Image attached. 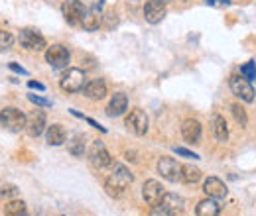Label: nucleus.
Masks as SVG:
<instances>
[{
  "label": "nucleus",
  "mask_w": 256,
  "mask_h": 216,
  "mask_svg": "<svg viewBox=\"0 0 256 216\" xmlns=\"http://www.w3.org/2000/svg\"><path fill=\"white\" fill-rule=\"evenodd\" d=\"M130 183H132V173L124 165H114V169L108 173V177L104 181V189L110 197H120L130 187Z\"/></svg>",
  "instance_id": "nucleus-1"
},
{
  "label": "nucleus",
  "mask_w": 256,
  "mask_h": 216,
  "mask_svg": "<svg viewBox=\"0 0 256 216\" xmlns=\"http://www.w3.org/2000/svg\"><path fill=\"white\" fill-rule=\"evenodd\" d=\"M26 120H28V116H24V112H20L18 108H12V106H8L0 112V126H4L10 132L26 130Z\"/></svg>",
  "instance_id": "nucleus-2"
},
{
  "label": "nucleus",
  "mask_w": 256,
  "mask_h": 216,
  "mask_svg": "<svg viewBox=\"0 0 256 216\" xmlns=\"http://www.w3.org/2000/svg\"><path fill=\"white\" fill-rule=\"evenodd\" d=\"M228 85H230V91L236 98L244 100V102H252L254 100V89L250 85V81L242 75H230L228 79Z\"/></svg>",
  "instance_id": "nucleus-3"
},
{
  "label": "nucleus",
  "mask_w": 256,
  "mask_h": 216,
  "mask_svg": "<svg viewBox=\"0 0 256 216\" xmlns=\"http://www.w3.org/2000/svg\"><path fill=\"white\" fill-rule=\"evenodd\" d=\"M126 128L132 132V134H136V136H144L146 132H148V116H146V112L144 110H140V108H132L130 112L126 114Z\"/></svg>",
  "instance_id": "nucleus-4"
},
{
  "label": "nucleus",
  "mask_w": 256,
  "mask_h": 216,
  "mask_svg": "<svg viewBox=\"0 0 256 216\" xmlns=\"http://www.w3.org/2000/svg\"><path fill=\"white\" fill-rule=\"evenodd\" d=\"M83 87H85V73H83V69H77V67L67 69V73L62 79V89L67 91V93H79V91H83Z\"/></svg>",
  "instance_id": "nucleus-5"
},
{
  "label": "nucleus",
  "mask_w": 256,
  "mask_h": 216,
  "mask_svg": "<svg viewBox=\"0 0 256 216\" xmlns=\"http://www.w3.org/2000/svg\"><path fill=\"white\" fill-rule=\"evenodd\" d=\"M182 169H184V165H180L174 157H160V161H158V173L172 183L182 181Z\"/></svg>",
  "instance_id": "nucleus-6"
},
{
  "label": "nucleus",
  "mask_w": 256,
  "mask_h": 216,
  "mask_svg": "<svg viewBox=\"0 0 256 216\" xmlns=\"http://www.w3.org/2000/svg\"><path fill=\"white\" fill-rule=\"evenodd\" d=\"M62 12H64V18L67 20V24L79 26L81 20H83V14H85V6L79 0H65L64 6H62Z\"/></svg>",
  "instance_id": "nucleus-7"
},
{
  "label": "nucleus",
  "mask_w": 256,
  "mask_h": 216,
  "mask_svg": "<svg viewBox=\"0 0 256 216\" xmlns=\"http://www.w3.org/2000/svg\"><path fill=\"white\" fill-rule=\"evenodd\" d=\"M164 195H166V189H164L160 181H156V179L146 181L144 187H142V197H144V201H146L148 205H152V207H154V205H160Z\"/></svg>",
  "instance_id": "nucleus-8"
},
{
  "label": "nucleus",
  "mask_w": 256,
  "mask_h": 216,
  "mask_svg": "<svg viewBox=\"0 0 256 216\" xmlns=\"http://www.w3.org/2000/svg\"><path fill=\"white\" fill-rule=\"evenodd\" d=\"M20 45L30 51H42V49H46V39L36 30H22L20 31Z\"/></svg>",
  "instance_id": "nucleus-9"
},
{
  "label": "nucleus",
  "mask_w": 256,
  "mask_h": 216,
  "mask_svg": "<svg viewBox=\"0 0 256 216\" xmlns=\"http://www.w3.org/2000/svg\"><path fill=\"white\" fill-rule=\"evenodd\" d=\"M46 61L50 63L54 69H64L69 63V51L64 45H52L46 49Z\"/></svg>",
  "instance_id": "nucleus-10"
},
{
  "label": "nucleus",
  "mask_w": 256,
  "mask_h": 216,
  "mask_svg": "<svg viewBox=\"0 0 256 216\" xmlns=\"http://www.w3.org/2000/svg\"><path fill=\"white\" fill-rule=\"evenodd\" d=\"M144 18L148 24H160L166 18V4L160 0H148L144 6Z\"/></svg>",
  "instance_id": "nucleus-11"
},
{
  "label": "nucleus",
  "mask_w": 256,
  "mask_h": 216,
  "mask_svg": "<svg viewBox=\"0 0 256 216\" xmlns=\"http://www.w3.org/2000/svg\"><path fill=\"white\" fill-rule=\"evenodd\" d=\"M89 159H91L93 167H96V169H104V167H108V165L112 163L110 154L106 152V148H104L100 142H95V144H93V148H91V152H89Z\"/></svg>",
  "instance_id": "nucleus-12"
},
{
  "label": "nucleus",
  "mask_w": 256,
  "mask_h": 216,
  "mask_svg": "<svg viewBox=\"0 0 256 216\" xmlns=\"http://www.w3.org/2000/svg\"><path fill=\"white\" fill-rule=\"evenodd\" d=\"M44 130H46V114H44V110H34L32 114H28V120H26L28 136L38 138V136L44 134Z\"/></svg>",
  "instance_id": "nucleus-13"
},
{
  "label": "nucleus",
  "mask_w": 256,
  "mask_h": 216,
  "mask_svg": "<svg viewBox=\"0 0 256 216\" xmlns=\"http://www.w3.org/2000/svg\"><path fill=\"white\" fill-rule=\"evenodd\" d=\"M83 93L91 100H102L106 96V83L102 79H91V81L85 83Z\"/></svg>",
  "instance_id": "nucleus-14"
},
{
  "label": "nucleus",
  "mask_w": 256,
  "mask_h": 216,
  "mask_svg": "<svg viewBox=\"0 0 256 216\" xmlns=\"http://www.w3.org/2000/svg\"><path fill=\"white\" fill-rule=\"evenodd\" d=\"M203 191H205V195L209 199H215V201L226 197V185H224L221 179H217V177H209L205 181V185H203Z\"/></svg>",
  "instance_id": "nucleus-15"
},
{
  "label": "nucleus",
  "mask_w": 256,
  "mask_h": 216,
  "mask_svg": "<svg viewBox=\"0 0 256 216\" xmlns=\"http://www.w3.org/2000/svg\"><path fill=\"white\" fill-rule=\"evenodd\" d=\"M128 108V98L124 93H114L110 96V102L106 106V114L108 116H120L124 114Z\"/></svg>",
  "instance_id": "nucleus-16"
},
{
  "label": "nucleus",
  "mask_w": 256,
  "mask_h": 216,
  "mask_svg": "<svg viewBox=\"0 0 256 216\" xmlns=\"http://www.w3.org/2000/svg\"><path fill=\"white\" fill-rule=\"evenodd\" d=\"M182 136L186 138V142L190 144H197L201 138V124L193 118H188L186 122L182 124Z\"/></svg>",
  "instance_id": "nucleus-17"
},
{
  "label": "nucleus",
  "mask_w": 256,
  "mask_h": 216,
  "mask_svg": "<svg viewBox=\"0 0 256 216\" xmlns=\"http://www.w3.org/2000/svg\"><path fill=\"white\" fill-rule=\"evenodd\" d=\"M100 22H102V14H100V12L96 10V8H91V10H87V12L83 14L81 26H83V30L95 31V30H98Z\"/></svg>",
  "instance_id": "nucleus-18"
},
{
  "label": "nucleus",
  "mask_w": 256,
  "mask_h": 216,
  "mask_svg": "<svg viewBox=\"0 0 256 216\" xmlns=\"http://www.w3.org/2000/svg\"><path fill=\"white\" fill-rule=\"evenodd\" d=\"M48 144L50 146H62L65 144V140H67V132H65V128L62 124H52L50 128H48Z\"/></svg>",
  "instance_id": "nucleus-19"
},
{
  "label": "nucleus",
  "mask_w": 256,
  "mask_h": 216,
  "mask_svg": "<svg viewBox=\"0 0 256 216\" xmlns=\"http://www.w3.org/2000/svg\"><path fill=\"white\" fill-rule=\"evenodd\" d=\"M195 213H197V216H219L221 209H219V205H217L215 199H205V201H201L197 205Z\"/></svg>",
  "instance_id": "nucleus-20"
},
{
  "label": "nucleus",
  "mask_w": 256,
  "mask_h": 216,
  "mask_svg": "<svg viewBox=\"0 0 256 216\" xmlns=\"http://www.w3.org/2000/svg\"><path fill=\"white\" fill-rule=\"evenodd\" d=\"M213 134L219 142H226L228 140V128H226V122L221 114H215L213 116Z\"/></svg>",
  "instance_id": "nucleus-21"
},
{
  "label": "nucleus",
  "mask_w": 256,
  "mask_h": 216,
  "mask_svg": "<svg viewBox=\"0 0 256 216\" xmlns=\"http://www.w3.org/2000/svg\"><path fill=\"white\" fill-rule=\"evenodd\" d=\"M162 205H166L170 209V213L176 215V213H180L184 209V199L178 197V195H174V193H166L164 199H162Z\"/></svg>",
  "instance_id": "nucleus-22"
},
{
  "label": "nucleus",
  "mask_w": 256,
  "mask_h": 216,
  "mask_svg": "<svg viewBox=\"0 0 256 216\" xmlns=\"http://www.w3.org/2000/svg\"><path fill=\"white\" fill-rule=\"evenodd\" d=\"M4 215L6 216H28V209H26V203L24 201H10L4 209Z\"/></svg>",
  "instance_id": "nucleus-23"
},
{
  "label": "nucleus",
  "mask_w": 256,
  "mask_h": 216,
  "mask_svg": "<svg viewBox=\"0 0 256 216\" xmlns=\"http://www.w3.org/2000/svg\"><path fill=\"white\" fill-rule=\"evenodd\" d=\"M199 179H201V169H197V167H193V165H184V169H182V181H184V183L193 185V183H197Z\"/></svg>",
  "instance_id": "nucleus-24"
},
{
  "label": "nucleus",
  "mask_w": 256,
  "mask_h": 216,
  "mask_svg": "<svg viewBox=\"0 0 256 216\" xmlns=\"http://www.w3.org/2000/svg\"><path fill=\"white\" fill-rule=\"evenodd\" d=\"M69 154L75 155V157H81L85 154V138L83 136H75L71 142H69Z\"/></svg>",
  "instance_id": "nucleus-25"
},
{
  "label": "nucleus",
  "mask_w": 256,
  "mask_h": 216,
  "mask_svg": "<svg viewBox=\"0 0 256 216\" xmlns=\"http://www.w3.org/2000/svg\"><path fill=\"white\" fill-rule=\"evenodd\" d=\"M230 110H232V116H234V120L240 124V126H246V112H244V108L240 106V104H232L230 106Z\"/></svg>",
  "instance_id": "nucleus-26"
},
{
  "label": "nucleus",
  "mask_w": 256,
  "mask_h": 216,
  "mask_svg": "<svg viewBox=\"0 0 256 216\" xmlns=\"http://www.w3.org/2000/svg\"><path fill=\"white\" fill-rule=\"evenodd\" d=\"M240 75L246 77L248 81H254L256 79V63L248 61L246 65H242V67H240Z\"/></svg>",
  "instance_id": "nucleus-27"
},
{
  "label": "nucleus",
  "mask_w": 256,
  "mask_h": 216,
  "mask_svg": "<svg viewBox=\"0 0 256 216\" xmlns=\"http://www.w3.org/2000/svg\"><path fill=\"white\" fill-rule=\"evenodd\" d=\"M12 43H14L12 31L0 30V49H8V47H12Z\"/></svg>",
  "instance_id": "nucleus-28"
},
{
  "label": "nucleus",
  "mask_w": 256,
  "mask_h": 216,
  "mask_svg": "<svg viewBox=\"0 0 256 216\" xmlns=\"http://www.w3.org/2000/svg\"><path fill=\"white\" fill-rule=\"evenodd\" d=\"M150 216H172L170 213V209L166 207V205H154L152 209H150Z\"/></svg>",
  "instance_id": "nucleus-29"
},
{
  "label": "nucleus",
  "mask_w": 256,
  "mask_h": 216,
  "mask_svg": "<svg viewBox=\"0 0 256 216\" xmlns=\"http://www.w3.org/2000/svg\"><path fill=\"white\" fill-rule=\"evenodd\" d=\"M28 98L32 100L34 104H38V106H46V108H50V106H52V100L42 98V96H38V94H28Z\"/></svg>",
  "instance_id": "nucleus-30"
},
{
  "label": "nucleus",
  "mask_w": 256,
  "mask_h": 216,
  "mask_svg": "<svg viewBox=\"0 0 256 216\" xmlns=\"http://www.w3.org/2000/svg\"><path fill=\"white\" fill-rule=\"evenodd\" d=\"M16 193H18V189L14 185H4L0 189V195H2V197H14Z\"/></svg>",
  "instance_id": "nucleus-31"
},
{
  "label": "nucleus",
  "mask_w": 256,
  "mask_h": 216,
  "mask_svg": "<svg viewBox=\"0 0 256 216\" xmlns=\"http://www.w3.org/2000/svg\"><path fill=\"white\" fill-rule=\"evenodd\" d=\"M174 152L178 155H184V157H190V159H197L199 155L193 154V152H190V150H186V148H174Z\"/></svg>",
  "instance_id": "nucleus-32"
},
{
  "label": "nucleus",
  "mask_w": 256,
  "mask_h": 216,
  "mask_svg": "<svg viewBox=\"0 0 256 216\" xmlns=\"http://www.w3.org/2000/svg\"><path fill=\"white\" fill-rule=\"evenodd\" d=\"M10 69H12V71H16V73H20V75H28V73H26V69H22V67H20V65H16V63H10Z\"/></svg>",
  "instance_id": "nucleus-33"
},
{
  "label": "nucleus",
  "mask_w": 256,
  "mask_h": 216,
  "mask_svg": "<svg viewBox=\"0 0 256 216\" xmlns=\"http://www.w3.org/2000/svg\"><path fill=\"white\" fill-rule=\"evenodd\" d=\"M28 87H30V89H38V91H44V89H46L42 83H36V81H28Z\"/></svg>",
  "instance_id": "nucleus-34"
},
{
  "label": "nucleus",
  "mask_w": 256,
  "mask_h": 216,
  "mask_svg": "<svg viewBox=\"0 0 256 216\" xmlns=\"http://www.w3.org/2000/svg\"><path fill=\"white\" fill-rule=\"evenodd\" d=\"M83 6H91V8H95V4H96V0H79Z\"/></svg>",
  "instance_id": "nucleus-35"
},
{
  "label": "nucleus",
  "mask_w": 256,
  "mask_h": 216,
  "mask_svg": "<svg viewBox=\"0 0 256 216\" xmlns=\"http://www.w3.org/2000/svg\"><path fill=\"white\" fill-rule=\"evenodd\" d=\"M205 2H209V4H213V2H215V0H205Z\"/></svg>",
  "instance_id": "nucleus-36"
},
{
  "label": "nucleus",
  "mask_w": 256,
  "mask_h": 216,
  "mask_svg": "<svg viewBox=\"0 0 256 216\" xmlns=\"http://www.w3.org/2000/svg\"><path fill=\"white\" fill-rule=\"evenodd\" d=\"M160 2H164V4H168V2H170V0H160Z\"/></svg>",
  "instance_id": "nucleus-37"
},
{
  "label": "nucleus",
  "mask_w": 256,
  "mask_h": 216,
  "mask_svg": "<svg viewBox=\"0 0 256 216\" xmlns=\"http://www.w3.org/2000/svg\"><path fill=\"white\" fill-rule=\"evenodd\" d=\"M221 2H223V4H224V2H228V0H221Z\"/></svg>",
  "instance_id": "nucleus-38"
}]
</instances>
